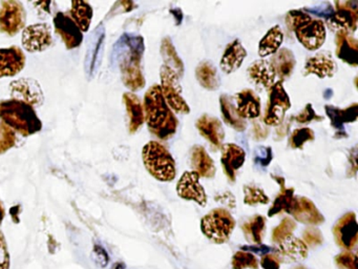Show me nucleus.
Listing matches in <instances>:
<instances>
[{"label": "nucleus", "instance_id": "obj_1", "mask_svg": "<svg viewBox=\"0 0 358 269\" xmlns=\"http://www.w3.org/2000/svg\"><path fill=\"white\" fill-rule=\"evenodd\" d=\"M143 53V38L131 34L123 35L113 52V62L119 66L125 87L131 91H139L145 85L141 68Z\"/></svg>", "mask_w": 358, "mask_h": 269}, {"label": "nucleus", "instance_id": "obj_2", "mask_svg": "<svg viewBox=\"0 0 358 269\" xmlns=\"http://www.w3.org/2000/svg\"><path fill=\"white\" fill-rule=\"evenodd\" d=\"M144 119L155 136L162 140L171 138L177 131L178 120L163 97L160 85H152L144 96Z\"/></svg>", "mask_w": 358, "mask_h": 269}, {"label": "nucleus", "instance_id": "obj_3", "mask_svg": "<svg viewBox=\"0 0 358 269\" xmlns=\"http://www.w3.org/2000/svg\"><path fill=\"white\" fill-rule=\"evenodd\" d=\"M0 119L6 125L22 133L31 136L43 127L33 106L18 100H3L0 102Z\"/></svg>", "mask_w": 358, "mask_h": 269}, {"label": "nucleus", "instance_id": "obj_4", "mask_svg": "<svg viewBox=\"0 0 358 269\" xmlns=\"http://www.w3.org/2000/svg\"><path fill=\"white\" fill-rule=\"evenodd\" d=\"M286 22L288 28L294 31L297 41L309 51H316L326 41L324 22L320 20H313L305 12H289Z\"/></svg>", "mask_w": 358, "mask_h": 269}, {"label": "nucleus", "instance_id": "obj_5", "mask_svg": "<svg viewBox=\"0 0 358 269\" xmlns=\"http://www.w3.org/2000/svg\"><path fill=\"white\" fill-rule=\"evenodd\" d=\"M142 158L146 170L157 180L171 182L175 179L176 163L166 147L157 141H150L142 151Z\"/></svg>", "mask_w": 358, "mask_h": 269}, {"label": "nucleus", "instance_id": "obj_6", "mask_svg": "<svg viewBox=\"0 0 358 269\" xmlns=\"http://www.w3.org/2000/svg\"><path fill=\"white\" fill-rule=\"evenodd\" d=\"M236 227V221L228 210L217 208L203 217L202 233L215 244L225 243Z\"/></svg>", "mask_w": 358, "mask_h": 269}, {"label": "nucleus", "instance_id": "obj_7", "mask_svg": "<svg viewBox=\"0 0 358 269\" xmlns=\"http://www.w3.org/2000/svg\"><path fill=\"white\" fill-rule=\"evenodd\" d=\"M161 91L167 106L178 114H188L189 106L186 103L182 96V87L179 82V76L169 66H163L161 68Z\"/></svg>", "mask_w": 358, "mask_h": 269}, {"label": "nucleus", "instance_id": "obj_8", "mask_svg": "<svg viewBox=\"0 0 358 269\" xmlns=\"http://www.w3.org/2000/svg\"><path fill=\"white\" fill-rule=\"evenodd\" d=\"M27 13L24 6L18 1H3L0 3V32L14 36L26 24Z\"/></svg>", "mask_w": 358, "mask_h": 269}, {"label": "nucleus", "instance_id": "obj_9", "mask_svg": "<svg viewBox=\"0 0 358 269\" xmlns=\"http://www.w3.org/2000/svg\"><path fill=\"white\" fill-rule=\"evenodd\" d=\"M290 108L291 102L288 94L285 91L282 81H278L270 89L269 101L264 121L267 125H278Z\"/></svg>", "mask_w": 358, "mask_h": 269}, {"label": "nucleus", "instance_id": "obj_10", "mask_svg": "<svg viewBox=\"0 0 358 269\" xmlns=\"http://www.w3.org/2000/svg\"><path fill=\"white\" fill-rule=\"evenodd\" d=\"M12 98L24 102L31 106H39L43 103L45 96L41 85L34 79L22 78L14 81L10 87Z\"/></svg>", "mask_w": 358, "mask_h": 269}, {"label": "nucleus", "instance_id": "obj_11", "mask_svg": "<svg viewBox=\"0 0 358 269\" xmlns=\"http://www.w3.org/2000/svg\"><path fill=\"white\" fill-rule=\"evenodd\" d=\"M53 43L51 29L48 24H33L24 29L22 34V45L24 50L35 53L47 50Z\"/></svg>", "mask_w": 358, "mask_h": 269}, {"label": "nucleus", "instance_id": "obj_12", "mask_svg": "<svg viewBox=\"0 0 358 269\" xmlns=\"http://www.w3.org/2000/svg\"><path fill=\"white\" fill-rule=\"evenodd\" d=\"M336 11H334L328 24L331 29L338 31H355L358 20V3L356 1L335 3Z\"/></svg>", "mask_w": 358, "mask_h": 269}, {"label": "nucleus", "instance_id": "obj_13", "mask_svg": "<svg viewBox=\"0 0 358 269\" xmlns=\"http://www.w3.org/2000/svg\"><path fill=\"white\" fill-rule=\"evenodd\" d=\"M177 193L182 199L196 202L201 206L207 204V196L196 173L185 172L182 175L177 184Z\"/></svg>", "mask_w": 358, "mask_h": 269}, {"label": "nucleus", "instance_id": "obj_14", "mask_svg": "<svg viewBox=\"0 0 358 269\" xmlns=\"http://www.w3.org/2000/svg\"><path fill=\"white\" fill-rule=\"evenodd\" d=\"M54 26L56 32L64 41L66 49H76L83 43V32L68 14L57 13L54 18Z\"/></svg>", "mask_w": 358, "mask_h": 269}, {"label": "nucleus", "instance_id": "obj_15", "mask_svg": "<svg viewBox=\"0 0 358 269\" xmlns=\"http://www.w3.org/2000/svg\"><path fill=\"white\" fill-rule=\"evenodd\" d=\"M104 28L102 24L96 28L90 37L89 45H87V54H85V72L91 78L97 73L101 62L102 50L104 45Z\"/></svg>", "mask_w": 358, "mask_h": 269}, {"label": "nucleus", "instance_id": "obj_16", "mask_svg": "<svg viewBox=\"0 0 358 269\" xmlns=\"http://www.w3.org/2000/svg\"><path fill=\"white\" fill-rule=\"evenodd\" d=\"M357 223L354 212H349L339 219L334 227L337 243L345 249H352L357 243Z\"/></svg>", "mask_w": 358, "mask_h": 269}, {"label": "nucleus", "instance_id": "obj_17", "mask_svg": "<svg viewBox=\"0 0 358 269\" xmlns=\"http://www.w3.org/2000/svg\"><path fill=\"white\" fill-rule=\"evenodd\" d=\"M26 66V56L17 47L0 49V78L20 74Z\"/></svg>", "mask_w": 358, "mask_h": 269}, {"label": "nucleus", "instance_id": "obj_18", "mask_svg": "<svg viewBox=\"0 0 358 269\" xmlns=\"http://www.w3.org/2000/svg\"><path fill=\"white\" fill-rule=\"evenodd\" d=\"M244 150L234 143H228L223 147L221 162L226 176L231 182L236 181V172L242 168L245 162Z\"/></svg>", "mask_w": 358, "mask_h": 269}, {"label": "nucleus", "instance_id": "obj_19", "mask_svg": "<svg viewBox=\"0 0 358 269\" xmlns=\"http://www.w3.org/2000/svg\"><path fill=\"white\" fill-rule=\"evenodd\" d=\"M276 258L278 260H282L284 262H299L308 256V246L306 245L303 240L299 238H287L284 241L278 243V249H276Z\"/></svg>", "mask_w": 358, "mask_h": 269}, {"label": "nucleus", "instance_id": "obj_20", "mask_svg": "<svg viewBox=\"0 0 358 269\" xmlns=\"http://www.w3.org/2000/svg\"><path fill=\"white\" fill-rule=\"evenodd\" d=\"M196 129H199L201 135L206 140H208L215 149H220L223 145L225 131H224L223 125H222L219 119L208 116V115H203L196 121Z\"/></svg>", "mask_w": 358, "mask_h": 269}, {"label": "nucleus", "instance_id": "obj_21", "mask_svg": "<svg viewBox=\"0 0 358 269\" xmlns=\"http://www.w3.org/2000/svg\"><path fill=\"white\" fill-rule=\"evenodd\" d=\"M336 55L350 66H357L358 43L347 31H338L335 38Z\"/></svg>", "mask_w": 358, "mask_h": 269}, {"label": "nucleus", "instance_id": "obj_22", "mask_svg": "<svg viewBox=\"0 0 358 269\" xmlns=\"http://www.w3.org/2000/svg\"><path fill=\"white\" fill-rule=\"evenodd\" d=\"M291 215L299 222L305 224L318 225L324 222L322 215L318 212L313 202L307 198H295L294 206H293Z\"/></svg>", "mask_w": 358, "mask_h": 269}, {"label": "nucleus", "instance_id": "obj_23", "mask_svg": "<svg viewBox=\"0 0 358 269\" xmlns=\"http://www.w3.org/2000/svg\"><path fill=\"white\" fill-rule=\"evenodd\" d=\"M236 112L242 119L257 118L261 114V101L252 89L236 94Z\"/></svg>", "mask_w": 358, "mask_h": 269}, {"label": "nucleus", "instance_id": "obj_24", "mask_svg": "<svg viewBox=\"0 0 358 269\" xmlns=\"http://www.w3.org/2000/svg\"><path fill=\"white\" fill-rule=\"evenodd\" d=\"M246 56V50L244 49L240 41L236 39V41L230 43L224 51L221 59L222 71L226 74H231V73L236 72L242 66Z\"/></svg>", "mask_w": 358, "mask_h": 269}, {"label": "nucleus", "instance_id": "obj_25", "mask_svg": "<svg viewBox=\"0 0 358 269\" xmlns=\"http://www.w3.org/2000/svg\"><path fill=\"white\" fill-rule=\"evenodd\" d=\"M336 71V64L328 54L320 53L306 62V74H313L320 78L332 77Z\"/></svg>", "mask_w": 358, "mask_h": 269}, {"label": "nucleus", "instance_id": "obj_26", "mask_svg": "<svg viewBox=\"0 0 358 269\" xmlns=\"http://www.w3.org/2000/svg\"><path fill=\"white\" fill-rule=\"evenodd\" d=\"M190 161L194 168V172L196 173L200 177L204 178H213L215 175V166L213 160L209 157L204 147L200 145H196L192 147V156H190Z\"/></svg>", "mask_w": 358, "mask_h": 269}, {"label": "nucleus", "instance_id": "obj_27", "mask_svg": "<svg viewBox=\"0 0 358 269\" xmlns=\"http://www.w3.org/2000/svg\"><path fill=\"white\" fill-rule=\"evenodd\" d=\"M123 101L127 106V112L129 115V133H136L144 122L143 106L138 96L134 93H125L123 95Z\"/></svg>", "mask_w": 358, "mask_h": 269}, {"label": "nucleus", "instance_id": "obj_28", "mask_svg": "<svg viewBox=\"0 0 358 269\" xmlns=\"http://www.w3.org/2000/svg\"><path fill=\"white\" fill-rule=\"evenodd\" d=\"M248 75L251 80L257 85H262L265 89H270L274 85L275 73L270 62L259 60L253 62L248 68Z\"/></svg>", "mask_w": 358, "mask_h": 269}, {"label": "nucleus", "instance_id": "obj_29", "mask_svg": "<svg viewBox=\"0 0 358 269\" xmlns=\"http://www.w3.org/2000/svg\"><path fill=\"white\" fill-rule=\"evenodd\" d=\"M275 76L280 79H287L291 76L295 66V57L292 52L288 49H282L276 52L274 57L270 61Z\"/></svg>", "mask_w": 358, "mask_h": 269}, {"label": "nucleus", "instance_id": "obj_30", "mask_svg": "<svg viewBox=\"0 0 358 269\" xmlns=\"http://www.w3.org/2000/svg\"><path fill=\"white\" fill-rule=\"evenodd\" d=\"M326 112L330 118L331 124L334 129L339 131H343L345 123L354 122L357 119L358 106L356 103L352 104L345 110L335 108L332 106H326Z\"/></svg>", "mask_w": 358, "mask_h": 269}, {"label": "nucleus", "instance_id": "obj_31", "mask_svg": "<svg viewBox=\"0 0 358 269\" xmlns=\"http://www.w3.org/2000/svg\"><path fill=\"white\" fill-rule=\"evenodd\" d=\"M282 41H284V34H282L280 27L275 26L270 29L259 43V56L267 57V56L272 55V54H275L282 45Z\"/></svg>", "mask_w": 358, "mask_h": 269}, {"label": "nucleus", "instance_id": "obj_32", "mask_svg": "<svg viewBox=\"0 0 358 269\" xmlns=\"http://www.w3.org/2000/svg\"><path fill=\"white\" fill-rule=\"evenodd\" d=\"M220 104H221L222 116L224 121L232 129L238 131H245L246 129V122L244 119L238 116L236 112V108L232 103L231 100L228 96L223 95L220 98Z\"/></svg>", "mask_w": 358, "mask_h": 269}, {"label": "nucleus", "instance_id": "obj_33", "mask_svg": "<svg viewBox=\"0 0 358 269\" xmlns=\"http://www.w3.org/2000/svg\"><path fill=\"white\" fill-rule=\"evenodd\" d=\"M196 76L204 89L215 91L220 87V78L217 68L210 62H201L196 68Z\"/></svg>", "mask_w": 358, "mask_h": 269}, {"label": "nucleus", "instance_id": "obj_34", "mask_svg": "<svg viewBox=\"0 0 358 269\" xmlns=\"http://www.w3.org/2000/svg\"><path fill=\"white\" fill-rule=\"evenodd\" d=\"M70 17L74 20L81 32H87L93 18V9L87 3L74 1L72 3Z\"/></svg>", "mask_w": 358, "mask_h": 269}, {"label": "nucleus", "instance_id": "obj_35", "mask_svg": "<svg viewBox=\"0 0 358 269\" xmlns=\"http://www.w3.org/2000/svg\"><path fill=\"white\" fill-rule=\"evenodd\" d=\"M161 54L164 59V66H169L171 70L175 71L178 76L182 77L184 74V64L178 56L171 41L169 38L163 39L161 45Z\"/></svg>", "mask_w": 358, "mask_h": 269}, {"label": "nucleus", "instance_id": "obj_36", "mask_svg": "<svg viewBox=\"0 0 358 269\" xmlns=\"http://www.w3.org/2000/svg\"><path fill=\"white\" fill-rule=\"evenodd\" d=\"M265 228L266 219L262 216L252 217L243 225V231L246 235V239L255 243V245L262 244Z\"/></svg>", "mask_w": 358, "mask_h": 269}, {"label": "nucleus", "instance_id": "obj_37", "mask_svg": "<svg viewBox=\"0 0 358 269\" xmlns=\"http://www.w3.org/2000/svg\"><path fill=\"white\" fill-rule=\"evenodd\" d=\"M294 189H282V193L278 196L275 200H274L273 205L270 208L269 217L274 216V215L280 214L282 212H289L291 214L292 212L293 206H294L295 198L293 196Z\"/></svg>", "mask_w": 358, "mask_h": 269}, {"label": "nucleus", "instance_id": "obj_38", "mask_svg": "<svg viewBox=\"0 0 358 269\" xmlns=\"http://www.w3.org/2000/svg\"><path fill=\"white\" fill-rule=\"evenodd\" d=\"M232 268L257 269L259 268V261H257V256H253L251 252H238L232 258Z\"/></svg>", "mask_w": 358, "mask_h": 269}, {"label": "nucleus", "instance_id": "obj_39", "mask_svg": "<svg viewBox=\"0 0 358 269\" xmlns=\"http://www.w3.org/2000/svg\"><path fill=\"white\" fill-rule=\"evenodd\" d=\"M244 202L247 205H257V204H267L269 198L264 193L263 189L259 187L246 185L244 187Z\"/></svg>", "mask_w": 358, "mask_h": 269}, {"label": "nucleus", "instance_id": "obj_40", "mask_svg": "<svg viewBox=\"0 0 358 269\" xmlns=\"http://www.w3.org/2000/svg\"><path fill=\"white\" fill-rule=\"evenodd\" d=\"M314 131L308 127L297 129L293 131L290 138V145L292 149H303V145L314 140Z\"/></svg>", "mask_w": 358, "mask_h": 269}, {"label": "nucleus", "instance_id": "obj_41", "mask_svg": "<svg viewBox=\"0 0 358 269\" xmlns=\"http://www.w3.org/2000/svg\"><path fill=\"white\" fill-rule=\"evenodd\" d=\"M17 141L13 129L3 122H0V155L12 149Z\"/></svg>", "mask_w": 358, "mask_h": 269}, {"label": "nucleus", "instance_id": "obj_42", "mask_svg": "<svg viewBox=\"0 0 358 269\" xmlns=\"http://www.w3.org/2000/svg\"><path fill=\"white\" fill-rule=\"evenodd\" d=\"M295 227H296V225H295L294 221H293L292 219H284V220L280 222V224L274 229L273 233H272V240H273L275 243H280V242L284 241L287 238L292 235Z\"/></svg>", "mask_w": 358, "mask_h": 269}, {"label": "nucleus", "instance_id": "obj_43", "mask_svg": "<svg viewBox=\"0 0 358 269\" xmlns=\"http://www.w3.org/2000/svg\"><path fill=\"white\" fill-rule=\"evenodd\" d=\"M272 160V150L271 147H259L255 150V162L259 164L262 168H266L269 166Z\"/></svg>", "mask_w": 358, "mask_h": 269}, {"label": "nucleus", "instance_id": "obj_44", "mask_svg": "<svg viewBox=\"0 0 358 269\" xmlns=\"http://www.w3.org/2000/svg\"><path fill=\"white\" fill-rule=\"evenodd\" d=\"M337 264L345 269H357V256L352 252H343L336 258Z\"/></svg>", "mask_w": 358, "mask_h": 269}, {"label": "nucleus", "instance_id": "obj_45", "mask_svg": "<svg viewBox=\"0 0 358 269\" xmlns=\"http://www.w3.org/2000/svg\"><path fill=\"white\" fill-rule=\"evenodd\" d=\"M295 120L299 123H309L313 120H322V117L317 116V115H316V112H314L311 104H307V106H305V108H303V110H301L296 117H295Z\"/></svg>", "mask_w": 358, "mask_h": 269}, {"label": "nucleus", "instance_id": "obj_46", "mask_svg": "<svg viewBox=\"0 0 358 269\" xmlns=\"http://www.w3.org/2000/svg\"><path fill=\"white\" fill-rule=\"evenodd\" d=\"M303 240L306 245L315 246L320 245L322 242V233L318 229L310 227L303 231Z\"/></svg>", "mask_w": 358, "mask_h": 269}, {"label": "nucleus", "instance_id": "obj_47", "mask_svg": "<svg viewBox=\"0 0 358 269\" xmlns=\"http://www.w3.org/2000/svg\"><path fill=\"white\" fill-rule=\"evenodd\" d=\"M309 11L311 12V13L315 14V15L326 17L327 20H330L331 16L334 13L332 6L328 3H322V5L314 8V9H310Z\"/></svg>", "mask_w": 358, "mask_h": 269}, {"label": "nucleus", "instance_id": "obj_48", "mask_svg": "<svg viewBox=\"0 0 358 269\" xmlns=\"http://www.w3.org/2000/svg\"><path fill=\"white\" fill-rule=\"evenodd\" d=\"M264 269H280V260L272 254H266L261 261Z\"/></svg>", "mask_w": 358, "mask_h": 269}, {"label": "nucleus", "instance_id": "obj_49", "mask_svg": "<svg viewBox=\"0 0 358 269\" xmlns=\"http://www.w3.org/2000/svg\"><path fill=\"white\" fill-rule=\"evenodd\" d=\"M219 203L224 204V205L227 206L229 208H236V198L232 194L230 193H223L217 195V197L215 198Z\"/></svg>", "mask_w": 358, "mask_h": 269}, {"label": "nucleus", "instance_id": "obj_50", "mask_svg": "<svg viewBox=\"0 0 358 269\" xmlns=\"http://www.w3.org/2000/svg\"><path fill=\"white\" fill-rule=\"evenodd\" d=\"M95 256L96 262L101 267H106L108 263V254H106V250L99 246H96L95 248Z\"/></svg>", "mask_w": 358, "mask_h": 269}, {"label": "nucleus", "instance_id": "obj_51", "mask_svg": "<svg viewBox=\"0 0 358 269\" xmlns=\"http://www.w3.org/2000/svg\"><path fill=\"white\" fill-rule=\"evenodd\" d=\"M295 269H306V268H303V267H299V268H295Z\"/></svg>", "mask_w": 358, "mask_h": 269}]
</instances>
